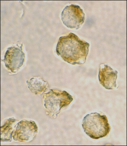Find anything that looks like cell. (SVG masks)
<instances>
[{
  "instance_id": "1",
  "label": "cell",
  "mask_w": 127,
  "mask_h": 146,
  "mask_svg": "<svg viewBox=\"0 0 127 146\" xmlns=\"http://www.w3.org/2000/svg\"><path fill=\"white\" fill-rule=\"evenodd\" d=\"M90 45L74 33L61 36L56 52L65 62L72 65H82L86 61Z\"/></svg>"
},
{
  "instance_id": "2",
  "label": "cell",
  "mask_w": 127,
  "mask_h": 146,
  "mask_svg": "<svg viewBox=\"0 0 127 146\" xmlns=\"http://www.w3.org/2000/svg\"><path fill=\"white\" fill-rule=\"evenodd\" d=\"M82 125L86 134L94 139L106 137L111 129L106 116L96 112L86 115Z\"/></svg>"
},
{
  "instance_id": "3",
  "label": "cell",
  "mask_w": 127,
  "mask_h": 146,
  "mask_svg": "<svg viewBox=\"0 0 127 146\" xmlns=\"http://www.w3.org/2000/svg\"><path fill=\"white\" fill-rule=\"evenodd\" d=\"M43 100L47 115L56 118L62 108L73 101V98L67 91L52 89L44 94Z\"/></svg>"
},
{
  "instance_id": "4",
  "label": "cell",
  "mask_w": 127,
  "mask_h": 146,
  "mask_svg": "<svg viewBox=\"0 0 127 146\" xmlns=\"http://www.w3.org/2000/svg\"><path fill=\"white\" fill-rule=\"evenodd\" d=\"M63 24L69 28L78 29L85 20V14L79 6L72 4L67 6L61 14Z\"/></svg>"
},
{
  "instance_id": "5",
  "label": "cell",
  "mask_w": 127,
  "mask_h": 146,
  "mask_svg": "<svg viewBox=\"0 0 127 146\" xmlns=\"http://www.w3.org/2000/svg\"><path fill=\"white\" fill-rule=\"evenodd\" d=\"M38 132V127L34 121L23 120L15 126L13 131V138L15 141L29 142L35 138Z\"/></svg>"
},
{
  "instance_id": "6",
  "label": "cell",
  "mask_w": 127,
  "mask_h": 146,
  "mask_svg": "<svg viewBox=\"0 0 127 146\" xmlns=\"http://www.w3.org/2000/svg\"><path fill=\"white\" fill-rule=\"evenodd\" d=\"M25 57L22 46L10 47L7 50L2 61L8 70L15 73L18 72L24 65Z\"/></svg>"
},
{
  "instance_id": "7",
  "label": "cell",
  "mask_w": 127,
  "mask_h": 146,
  "mask_svg": "<svg viewBox=\"0 0 127 146\" xmlns=\"http://www.w3.org/2000/svg\"><path fill=\"white\" fill-rule=\"evenodd\" d=\"M118 72L106 64L100 65L99 71V80L100 84L108 90L116 89L117 86L116 80Z\"/></svg>"
},
{
  "instance_id": "8",
  "label": "cell",
  "mask_w": 127,
  "mask_h": 146,
  "mask_svg": "<svg viewBox=\"0 0 127 146\" xmlns=\"http://www.w3.org/2000/svg\"><path fill=\"white\" fill-rule=\"evenodd\" d=\"M28 87L35 95L42 94L49 89L48 82L39 77H33L27 81Z\"/></svg>"
},
{
  "instance_id": "9",
  "label": "cell",
  "mask_w": 127,
  "mask_h": 146,
  "mask_svg": "<svg viewBox=\"0 0 127 146\" xmlns=\"http://www.w3.org/2000/svg\"><path fill=\"white\" fill-rule=\"evenodd\" d=\"M16 121L15 118H9L6 120L4 124L1 126V142H11Z\"/></svg>"
}]
</instances>
